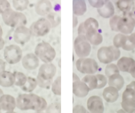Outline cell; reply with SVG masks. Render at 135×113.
Listing matches in <instances>:
<instances>
[{"label": "cell", "instance_id": "cell-1", "mask_svg": "<svg viewBox=\"0 0 135 113\" xmlns=\"http://www.w3.org/2000/svg\"><path fill=\"white\" fill-rule=\"evenodd\" d=\"M47 107V101L45 98L35 94H20L16 98V107L20 110L43 112L46 110Z\"/></svg>", "mask_w": 135, "mask_h": 113}, {"label": "cell", "instance_id": "cell-2", "mask_svg": "<svg viewBox=\"0 0 135 113\" xmlns=\"http://www.w3.org/2000/svg\"><path fill=\"white\" fill-rule=\"evenodd\" d=\"M1 14L4 24L11 27L17 28L21 26H25L27 23L26 17L23 13L14 10L12 8L3 11Z\"/></svg>", "mask_w": 135, "mask_h": 113}, {"label": "cell", "instance_id": "cell-3", "mask_svg": "<svg viewBox=\"0 0 135 113\" xmlns=\"http://www.w3.org/2000/svg\"><path fill=\"white\" fill-rule=\"evenodd\" d=\"M35 54L44 63H51L56 56L53 47L46 42H41L35 48Z\"/></svg>", "mask_w": 135, "mask_h": 113}, {"label": "cell", "instance_id": "cell-4", "mask_svg": "<svg viewBox=\"0 0 135 113\" xmlns=\"http://www.w3.org/2000/svg\"><path fill=\"white\" fill-rule=\"evenodd\" d=\"M121 51L114 46L102 47L97 52V57L99 62L105 64H111L114 61H118L120 58Z\"/></svg>", "mask_w": 135, "mask_h": 113}, {"label": "cell", "instance_id": "cell-5", "mask_svg": "<svg viewBox=\"0 0 135 113\" xmlns=\"http://www.w3.org/2000/svg\"><path fill=\"white\" fill-rule=\"evenodd\" d=\"M78 72L86 75H94L99 69V65L95 59L91 58H78L75 62Z\"/></svg>", "mask_w": 135, "mask_h": 113}, {"label": "cell", "instance_id": "cell-6", "mask_svg": "<svg viewBox=\"0 0 135 113\" xmlns=\"http://www.w3.org/2000/svg\"><path fill=\"white\" fill-rule=\"evenodd\" d=\"M29 29L30 30L32 36L39 37L47 35L52 29V26L47 19L42 17L34 22Z\"/></svg>", "mask_w": 135, "mask_h": 113}, {"label": "cell", "instance_id": "cell-7", "mask_svg": "<svg viewBox=\"0 0 135 113\" xmlns=\"http://www.w3.org/2000/svg\"><path fill=\"white\" fill-rule=\"evenodd\" d=\"M74 51L79 58H86L91 52V44L86 37L78 35L74 41Z\"/></svg>", "mask_w": 135, "mask_h": 113}, {"label": "cell", "instance_id": "cell-8", "mask_svg": "<svg viewBox=\"0 0 135 113\" xmlns=\"http://www.w3.org/2000/svg\"><path fill=\"white\" fill-rule=\"evenodd\" d=\"M4 57L6 62L9 64H17L23 57L22 49L18 45L15 44L7 46L4 49Z\"/></svg>", "mask_w": 135, "mask_h": 113}, {"label": "cell", "instance_id": "cell-9", "mask_svg": "<svg viewBox=\"0 0 135 113\" xmlns=\"http://www.w3.org/2000/svg\"><path fill=\"white\" fill-rule=\"evenodd\" d=\"M122 107L127 113L135 110V91L126 88L122 94Z\"/></svg>", "mask_w": 135, "mask_h": 113}, {"label": "cell", "instance_id": "cell-10", "mask_svg": "<svg viewBox=\"0 0 135 113\" xmlns=\"http://www.w3.org/2000/svg\"><path fill=\"white\" fill-rule=\"evenodd\" d=\"M135 27V18L131 16L121 17L118 22L119 32L125 35H129Z\"/></svg>", "mask_w": 135, "mask_h": 113}, {"label": "cell", "instance_id": "cell-11", "mask_svg": "<svg viewBox=\"0 0 135 113\" xmlns=\"http://www.w3.org/2000/svg\"><path fill=\"white\" fill-rule=\"evenodd\" d=\"M32 34L28 27L25 26H21L15 28L13 34L14 41L17 44H23L27 43L31 39Z\"/></svg>", "mask_w": 135, "mask_h": 113}, {"label": "cell", "instance_id": "cell-12", "mask_svg": "<svg viewBox=\"0 0 135 113\" xmlns=\"http://www.w3.org/2000/svg\"><path fill=\"white\" fill-rule=\"evenodd\" d=\"M87 109L90 113H104V105L103 100L99 96H91L87 100Z\"/></svg>", "mask_w": 135, "mask_h": 113}, {"label": "cell", "instance_id": "cell-13", "mask_svg": "<svg viewBox=\"0 0 135 113\" xmlns=\"http://www.w3.org/2000/svg\"><path fill=\"white\" fill-rule=\"evenodd\" d=\"M57 68L52 63H44L40 67L37 75L45 80H53Z\"/></svg>", "mask_w": 135, "mask_h": 113}, {"label": "cell", "instance_id": "cell-14", "mask_svg": "<svg viewBox=\"0 0 135 113\" xmlns=\"http://www.w3.org/2000/svg\"><path fill=\"white\" fill-rule=\"evenodd\" d=\"M22 64L27 70H35L39 67L40 59L35 53H28L22 57Z\"/></svg>", "mask_w": 135, "mask_h": 113}, {"label": "cell", "instance_id": "cell-15", "mask_svg": "<svg viewBox=\"0 0 135 113\" xmlns=\"http://www.w3.org/2000/svg\"><path fill=\"white\" fill-rule=\"evenodd\" d=\"M52 5L50 1L48 0H40L37 2L35 4V11L37 14L45 17L49 14L50 13L52 12Z\"/></svg>", "mask_w": 135, "mask_h": 113}, {"label": "cell", "instance_id": "cell-16", "mask_svg": "<svg viewBox=\"0 0 135 113\" xmlns=\"http://www.w3.org/2000/svg\"><path fill=\"white\" fill-rule=\"evenodd\" d=\"M86 38L91 45H99L103 42L104 38L100 32L96 29H90L86 31Z\"/></svg>", "mask_w": 135, "mask_h": 113}, {"label": "cell", "instance_id": "cell-17", "mask_svg": "<svg viewBox=\"0 0 135 113\" xmlns=\"http://www.w3.org/2000/svg\"><path fill=\"white\" fill-rule=\"evenodd\" d=\"M89 91L90 90L88 88V86L81 80L73 82V93L76 97L80 98L85 97L88 95Z\"/></svg>", "mask_w": 135, "mask_h": 113}, {"label": "cell", "instance_id": "cell-18", "mask_svg": "<svg viewBox=\"0 0 135 113\" xmlns=\"http://www.w3.org/2000/svg\"><path fill=\"white\" fill-rule=\"evenodd\" d=\"M15 77L13 72L3 71L0 73V86L3 88H10L15 85Z\"/></svg>", "mask_w": 135, "mask_h": 113}, {"label": "cell", "instance_id": "cell-19", "mask_svg": "<svg viewBox=\"0 0 135 113\" xmlns=\"http://www.w3.org/2000/svg\"><path fill=\"white\" fill-rule=\"evenodd\" d=\"M97 12L99 13V15L103 18H111L114 15V6L111 1L105 0V4L103 6V7L97 9Z\"/></svg>", "mask_w": 135, "mask_h": 113}, {"label": "cell", "instance_id": "cell-20", "mask_svg": "<svg viewBox=\"0 0 135 113\" xmlns=\"http://www.w3.org/2000/svg\"><path fill=\"white\" fill-rule=\"evenodd\" d=\"M119 97V90L114 87H107L103 91V97L107 102L114 103Z\"/></svg>", "mask_w": 135, "mask_h": 113}, {"label": "cell", "instance_id": "cell-21", "mask_svg": "<svg viewBox=\"0 0 135 113\" xmlns=\"http://www.w3.org/2000/svg\"><path fill=\"white\" fill-rule=\"evenodd\" d=\"M0 107L14 111L16 108V99L10 95H4L0 98Z\"/></svg>", "mask_w": 135, "mask_h": 113}, {"label": "cell", "instance_id": "cell-22", "mask_svg": "<svg viewBox=\"0 0 135 113\" xmlns=\"http://www.w3.org/2000/svg\"><path fill=\"white\" fill-rule=\"evenodd\" d=\"M134 62L135 60L133 58L127 57V56H122L118 59L117 65L121 72H129L130 68Z\"/></svg>", "mask_w": 135, "mask_h": 113}, {"label": "cell", "instance_id": "cell-23", "mask_svg": "<svg viewBox=\"0 0 135 113\" xmlns=\"http://www.w3.org/2000/svg\"><path fill=\"white\" fill-rule=\"evenodd\" d=\"M108 84H109V86L114 87L119 91L120 90H122L124 85V80L119 73L115 74L109 77Z\"/></svg>", "mask_w": 135, "mask_h": 113}, {"label": "cell", "instance_id": "cell-24", "mask_svg": "<svg viewBox=\"0 0 135 113\" xmlns=\"http://www.w3.org/2000/svg\"><path fill=\"white\" fill-rule=\"evenodd\" d=\"M87 10L86 3L84 0H75L73 2V14L77 17L83 16Z\"/></svg>", "mask_w": 135, "mask_h": 113}, {"label": "cell", "instance_id": "cell-25", "mask_svg": "<svg viewBox=\"0 0 135 113\" xmlns=\"http://www.w3.org/2000/svg\"><path fill=\"white\" fill-rule=\"evenodd\" d=\"M86 84L90 90L97 89L98 87V80L95 75H86L81 80Z\"/></svg>", "mask_w": 135, "mask_h": 113}, {"label": "cell", "instance_id": "cell-26", "mask_svg": "<svg viewBox=\"0 0 135 113\" xmlns=\"http://www.w3.org/2000/svg\"><path fill=\"white\" fill-rule=\"evenodd\" d=\"M117 8L122 12H129L134 4V2L131 0H119L116 2Z\"/></svg>", "mask_w": 135, "mask_h": 113}, {"label": "cell", "instance_id": "cell-27", "mask_svg": "<svg viewBox=\"0 0 135 113\" xmlns=\"http://www.w3.org/2000/svg\"><path fill=\"white\" fill-rule=\"evenodd\" d=\"M37 86V82L36 79L32 77H27V80L25 85L22 86L21 89L25 93H30L35 90Z\"/></svg>", "mask_w": 135, "mask_h": 113}, {"label": "cell", "instance_id": "cell-28", "mask_svg": "<svg viewBox=\"0 0 135 113\" xmlns=\"http://www.w3.org/2000/svg\"><path fill=\"white\" fill-rule=\"evenodd\" d=\"M122 49L125 51H132L135 49V32L127 35V39Z\"/></svg>", "mask_w": 135, "mask_h": 113}, {"label": "cell", "instance_id": "cell-29", "mask_svg": "<svg viewBox=\"0 0 135 113\" xmlns=\"http://www.w3.org/2000/svg\"><path fill=\"white\" fill-rule=\"evenodd\" d=\"M30 2L28 0H13L12 5L16 11L22 12L28 8Z\"/></svg>", "mask_w": 135, "mask_h": 113}, {"label": "cell", "instance_id": "cell-30", "mask_svg": "<svg viewBox=\"0 0 135 113\" xmlns=\"http://www.w3.org/2000/svg\"><path fill=\"white\" fill-rule=\"evenodd\" d=\"M127 39V35L123 34H117L113 39V46L117 47L118 49L122 48L125 44V42Z\"/></svg>", "mask_w": 135, "mask_h": 113}, {"label": "cell", "instance_id": "cell-31", "mask_svg": "<svg viewBox=\"0 0 135 113\" xmlns=\"http://www.w3.org/2000/svg\"><path fill=\"white\" fill-rule=\"evenodd\" d=\"M14 75H15V85L20 87V88H22V86L25 85L27 80V77L24 73L21 72H15Z\"/></svg>", "mask_w": 135, "mask_h": 113}, {"label": "cell", "instance_id": "cell-32", "mask_svg": "<svg viewBox=\"0 0 135 113\" xmlns=\"http://www.w3.org/2000/svg\"><path fill=\"white\" fill-rule=\"evenodd\" d=\"M83 23V26H84V28H85V30H86V31L88 29H99V22L96 20V19L94 18V17L88 18L87 19L84 21Z\"/></svg>", "mask_w": 135, "mask_h": 113}, {"label": "cell", "instance_id": "cell-33", "mask_svg": "<svg viewBox=\"0 0 135 113\" xmlns=\"http://www.w3.org/2000/svg\"><path fill=\"white\" fill-rule=\"evenodd\" d=\"M51 90L55 95H61V77L59 76L52 82L51 85Z\"/></svg>", "mask_w": 135, "mask_h": 113}, {"label": "cell", "instance_id": "cell-34", "mask_svg": "<svg viewBox=\"0 0 135 113\" xmlns=\"http://www.w3.org/2000/svg\"><path fill=\"white\" fill-rule=\"evenodd\" d=\"M119 69L117 67V64H107L106 69H105V75L107 76V77L109 78V77H111L112 75H115V74H119Z\"/></svg>", "mask_w": 135, "mask_h": 113}, {"label": "cell", "instance_id": "cell-35", "mask_svg": "<svg viewBox=\"0 0 135 113\" xmlns=\"http://www.w3.org/2000/svg\"><path fill=\"white\" fill-rule=\"evenodd\" d=\"M37 86L40 88H44V89H48L51 87L52 84L53 80H45L42 77H39L38 75L37 76Z\"/></svg>", "mask_w": 135, "mask_h": 113}, {"label": "cell", "instance_id": "cell-36", "mask_svg": "<svg viewBox=\"0 0 135 113\" xmlns=\"http://www.w3.org/2000/svg\"><path fill=\"white\" fill-rule=\"evenodd\" d=\"M46 19L49 21V22L52 26V28L57 27L60 22V17L57 14H56L55 13H50L47 16Z\"/></svg>", "mask_w": 135, "mask_h": 113}, {"label": "cell", "instance_id": "cell-37", "mask_svg": "<svg viewBox=\"0 0 135 113\" xmlns=\"http://www.w3.org/2000/svg\"><path fill=\"white\" fill-rule=\"evenodd\" d=\"M45 113H61V104L60 102H53L47 105Z\"/></svg>", "mask_w": 135, "mask_h": 113}, {"label": "cell", "instance_id": "cell-38", "mask_svg": "<svg viewBox=\"0 0 135 113\" xmlns=\"http://www.w3.org/2000/svg\"><path fill=\"white\" fill-rule=\"evenodd\" d=\"M120 16L114 15L109 19V26L112 31L119 32L118 30V22L120 19Z\"/></svg>", "mask_w": 135, "mask_h": 113}, {"label": "cell", "instance_id": "cell-39", "mask_svg": "<svg viewBox=\"0 0 135 113\" xmlns=\"http://www.w3.org/2000/svg\"><path fill=\"white\" fill-rule=\"evenodd\" d=\"M96 78L98 80V87L97 89H102L107 85L108 80L106 75H102V74H98L96 75Z\"/></svg>", "mask_w": 135, "mask_h": 113}, {"label": "cell", "instance_id": "cell-40", "mask_svg": "<svg viewBox=\"0 0 135 113\" xmlns=\"http://www.w3.org/2000/svg\"><path fill=\"white\" fill-rule=\"evenodd\" d=\"M88 3L90 4L91 7L99 9L103 7V6L105 4V0H89Z\"/></svg>", "mask_w": 135, "mask_h": 113}, {"label": "cell", "instance_id": "cell-41", "mask_svg": "<svg viewBox=\"0 0 135 113\" xmlns=\"http://www.w3.org/2000/svg\"><path fill=\"white\" fill-rule=\"evenodd\" d=\"M73 113H90L83 105H77L73 107Z\"/></svg>", "mask_w": 135, "mask_h": 113}, {"label": "cell", "instance_id": "cell-42", "mask_svg": "<svg viewBox=\"0 0 135 113\" xmlns=\"http://www.w3.org/2000/svg\"><path fill=\"white\" fill-rule=\"evenodd\" d=\"M78 35H83V36L86 35V30H85V28H84L83 22L79 24V27L78 28Z\"/></svg>", "mask_w": 135, "mask_h": 113}, {"label": "cell", "instance_id": "cell-43", "mask_svg": "<svg viewBox=\"0 0 135 113\" xmlns=\"http://www.w3.org/2000/svg\"><path fill=\"white\" fill-rule=\"evenodd\" d=\"M6 62L3 59H0V73L3 71H5Z\"/></svg>", "mask_w": 135, "mask_h": 113}, {"label": "cell", "instance_id": "cell-44", "mask_svg": "<svg viewBox=\"0 0 135 113\" xmlns=\"http://www.w3.org/2000/svg\"><path fill=\"white\" fill-rule=\"evenodd\" d=\"M129 73L130 75H131V76H132L133 78H134L135 79V62L132 64V66L130 68L129 71Z\"/></svg>", "mask_w": 135, "mask_h": 113}, {"label": "cell", "instance_id": "cell-45", "mask_svg": "<svg viewBox=\"0 0 135 113\" xmlns=\"http://www.w3.org/2000/svg\"><path fill=\"white\" fill-rule=\"evenodd\" d=\"M78 17L73 14V28L76 27H77V25H78Z\"/></svg>", "mask_w": 135, "mask_h": 113}, {"label": "cell", "instance_id": "cell-46", "mask_svg": "<svg viewBox=\"0 0 135 113\" xmlns=\"http://www.w3.org/2000/svg\"><path fill=\"white\" fill-rule=\"evenodd\" d=\"M127 89H131V90L135 91V81H132L128 85H127Z\"/></svg>", "mask_w": 135, "mask_h": 113}, {"label": "cell", "instance_id": "cell-47", "mask_svg": "<svg viewBox=\"0 0 135 113\" xmlns=\"http://www.w3.org/2000/svg\"><path fill=\"white\" fill-rule=\"evenodd\" d=\"M14 111L9 110H7V109H4V108H2L0 107V113H13Z\"/></svg>", "mask_w": 135, "mask_h": 113}, {"label": "cell", "instance_id": "cell-48", "mask_svg": "<svg viewBox=\"0 0 135 113\" xmlns=\"http://www.w3.org/2000/svg\"><path fill=\"white\" fill-rule=\"evenodd\" d=\"M4 40L3 39L2 37H0V50L4 48Z\"/></svg>", "mask_w": 135, "mask_h": 113}, {"label": "cell", "instance_id": "cell-49", "mask_svg": "<svg viewBox=\"0 0 135 113\" xmlns=\"http://www.w3.org/2000/svg\"><path fill=\"white\" fill-rule=\"evenodd\" d=\"M73 82H75V81H78V80H80V78L78 77V76L75 73H73Z\"/></svg>", "mask_w": 135, "mask_h": 113}, {"label": "cell", "instance_id": "cell-50", "mask_svg": "<svg viewBox=\"0 0 135 113\" xmlns=\"http://www.w3.org/2000/svg\"><path fill=\"white\" fill-rule=\"evenodd\" d=\"M117 113H127V112H125L123 109H120L119 110L117 111Z\"/></svg>", "mask_w": 135, "mask_h": 113}, {"label": "cell", "instance_id": "cell-51", "mask_svg": "<svg viewBox=\"0 0 135 113\" xmlns=\"http://www.w3.org/2000/svg\"><path fill=\"white\" fill-rule=\"evenodd\" d=\"M3 35V30L2 28V27L0 25V37H2Z\"/></svg>", "mask_w": 135, "mask_h": 113}, {"label": "cell", "instance_id": "cell-52", "mask_svg": "<svg viewBox=\"0 0 135 113\" xmlns=\"http://www.w3.org/2000/svg\"><path fill=\"white\" fill-rule=\"evenodd\" d=\"M3 95H4V93H3L2 90L0 89V98H1V97H2Z\"/></svg>", "mask_w": 135, "mask_h": 113}, {"label": "cell", "instance_id": "cell-53", "mask_svg": "<svg viewBox=\"0 0 135 113\" xmlns=\"http://www.w3.org/2000/svg\"><path fill=\"white\" fill-rule=\"evenodd\" d=\"M2 13V8H1V6H0V14Z\"/></svg>", "mask_w": 135, "mask_h": 113}, {"label": "cell", "instance_id": "cell-54", "mask_svg": "<svg viewBox=\"0 0 135 113\" xmlns=\"http://www.w3.org/2000/svg\"><path fill=\"white\" fill-rule=\"evenodd\" d=\"M35 113H45V112H35Z\"/></svg>", "mask_w": 135, "mask_h": 113}, {"label": "cell", "instance_id": "cell-55", "mask_svg": "<svg viewBox=\"0 0 135 113\" xmlns=\"http://www.w3.org/2000/svg\"><path fill=\"white\" fill-rule=\"evenodd\" d=\"M132 113H135V110L134 111V112H132Z\"/></svg>", "mask_w": 135, "mask_h": 113}, {"label": "cell", "instance_id": "cell-56", "mask_svg": "<svg viewBox=\"0 0 135 113\" xmlns=\"http://www.w3.org/2000/svg\"><path fill=\"white\" fill-rule=\"evenodd\" d=\"M13 113H16V112H13Z\"/></svg>", "mask_w": 135, "mask_h": 113}]
</instances>
